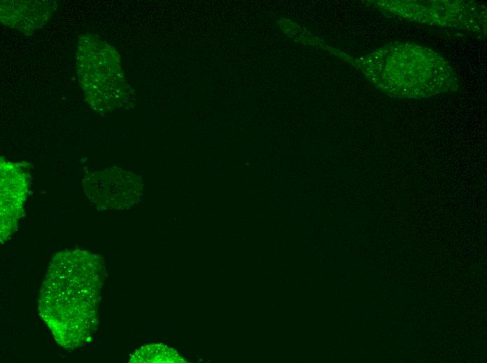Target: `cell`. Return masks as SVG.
<instances>
[{
  "label": "cell",
  "mask_w": 487,
  "mask_h": 363,
  "mask_svg": "<svg viewBox=\"0 0 487 363\" xmlns=\"http://www.w3.org/2000/svg\"><path fill=\"white\" fill-rule=\"evenodd\" d=\"M104 272L101 258L87 251H63L51 260L40 290L38 312L62 348H82L94 336Z\"/></svg>",
  "instance_id": "cell-1"
},
{
  "label": "cell",
  "mask_w": 487,
  "mask_h": 363,
  "mask_svg": "<svg viewBox=\"0 0 487 363\" xmlns=\"http://www.w3.org/2000/svg\"><path fill=\"white\" fill-rule=\"evenodd\" d=\"M379 87L395 97L422 98L448 91L457 87L451 66L437 52L426 47L393 43L380 50Z\"/></svg>",
  "instance_id": "cell-2"
},
{
  "label": "cell",
  "mask_w": 487,
  "mask_h": 363,
  "mask_svg": "<svg viewBox=\"0 0 487 363\" xmlns=\"http://www.w3.org/2000/svg\"><path fill=\"white\" fill-rule=\"evenodd\" d=\"M76 74L85 100L100 114L132 105L134 89L127 83L118 52L97 36H80Z\"/></svg>",
  "instance_id": "cell-3"
},
{
  "label": "cell",
  "mask_w": 487,
  "mask_h": 363,
  "mask_svg": "<svg viewBox=\"0 0 487 363\" xmlns=\"http://www.w3.org/2000/svg\"><path fill=\"white\" fill-rule=\"evenodd\" d=\"M83 186L88 198L104 209H121L134 205L142 190L136 175L115 168L85 175Z\"/></svg>",
  "instance_id": "cell-4"
},
{
  "label": "cell",
  "mask_w": 487,
  "mask_h": 363,
  "mask_svg": "<svg viewBox=\"0 0 487 363\" xmlns=\"http://www.w3.org/2000/svg\"><path fill=\"white\" fill-rule=\"evenodd\" d=\"M28 181L25 172L13 163L1 159V242L15 232L23 215Z\"/></svg>",
  "instance_id": "cell-5"
},
{
  "label": "cell",
  "mask_w": 487,
  "mask_h": 363,
  "mask_svg": "<svg viewBox=\"0 0 487 363\" xmlns=\"http://www.w3.org/2000/svg\"><path fill=\"white\" fill-rule=\"evenodd\" d=\"M55 1H1V22L22 32H31L44 26L57 9Z\"/></svg>",
  "instance_id": "cell-6"
},
{
  "label": "cell",
  "mask_w": 487,
  "mask_h": 363,
  "mask_svg": "<svg viewBox=\"0 0 487 363\" xmlns=\"http://www.w3.org/2000/svg\"><path fill=\"white\" fill-rule=\"evenodd\" d=\"M129 362L134 363H182L185 360L174 350L162 343L142 346L132 356Z\"/></svg>",
  "instance_id": "cell-7"
}]
</instances>
